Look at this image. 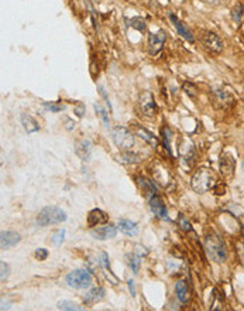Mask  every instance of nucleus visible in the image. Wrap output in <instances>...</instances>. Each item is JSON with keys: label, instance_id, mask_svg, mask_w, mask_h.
<instances>
[{"label": "nucleus", "instance_id": "22", "mask_svg": "<svg viewBox=\"0 0 244 311\" xmlns=\"http://www.w3.org/2000/svg\"><path fill=\"white\" fill-rule=\"evenodd\" d=\"M91 143L87 140H82L78 141L75 146V152L76 154L79 156V159L83 160V161H89V157H91Z\"/></svg>", "mask_w": 244, "mask_h": 311}, {"label": "nucleus", "instance_id": "24", "mask_svg": "<svg viewBox=\"0 0 244 311\" xmlns=\"http://www.w3.org/2000/svg\"><path fill=\"white\" fill-rule=\"evenodd\" d=\"M116 160L122 164H134L139 161V156L136 153H131L130 150H126V152L120 153L119 156H116Z\"/></svg>", "mask_w": 244, "mask_h": 311}, {"label": "nucleus", "instance_id": "29", "mask_svg": "<svg viewBox=\"0 0 244 311\" xmlns=\"http://www.w3.org/2000/svg\"><path fill=\"white\" fill-rule=\"evenodd\" d=\"M161 133H163V140H164V146H165V149L168 150V153L171 154V144H169V141H171V137H172V132L169 130V128H163V130H161Z\"/></svg>", "mask_w": 244, "mask_h": 311}, {"label": "nucleus", "instance_id": "8", "mask_svg": "<svg viewBox=\"0 0 244 311\" xmlns=\"http://www.w3.org/2000/svg\"><path fill=\"white\" fill-rule=\"evenodd\" d=\"M219 170L226 180H232L236 173V159L232 153L225 152L219 159Z\"/></svg>", "mask_w": 244, "mask_h": 311}, {"label": "nucleus", "instance_id": "12", "mask_svg": "<svg viewBox=\"0 0 244 311\" xmlns=\"http://www.w3.org/2000/svg\"><path fill=\"white\" fill-rule=\"evenodd\" d=\"M91 234H92L93 238L98 239V241H106V239H112V238L116 236L117 228L115 225H112V223H103V226L92 229Z\"/></svg>", "mask_w": 244, "mask_h": 311}, {"label": "nucleus", "instance_id": "35", "mask_svg": "<svg viewBox=\"0 0 244 311\" xmlns=\"http://www.w3.org/2000/svg\"><path fill=\"white\" fill-rule=\"evenodd\" d=\"M34 256L37 260H46L47 258H48V251L47 249H44V247H38V249H35L34 252Z\"/></svg>", "mask_w": 244, "mask_h": 311}, {"label": "nucleus", "instance_id": "21", "mask_svg": "<svg viewBox=\"0 0 244 311\" xmlns=\"http://www.w3.org/2000/svg\"><path fill=\"white\" fill-rule=\"evenodd\" d=\"M175 293H176V297L180 300L181 303H188L191 296H189V287L184 280H180L175 284Z\"/></svg>", "mask_w": 244, "mask_h": 311}, {"label": "nucleus", "instance_id": "19", "mask_svg": "<svg viewBox=\"0 0 244 311\" xmlns=\"http://www.w3.org/2000/svg\"><path fill=\"white\" fill-rule=\"evenodd\" d=\"M117 228L119 231H122L123 234H126V235H137V232H139V226H137V223L133 222V221H130V219H120L119 223H117Z\"/></svg>", "mask_w": 244, "mask_h": 311}, {"label": "nucleus", "instance_id": "32", "mask_svg": "<svg viewBox=\"0 0 244 311\" xmlns=\"http://www.w3.org/2000/svg\"><path fill=\"white\" fill-rule=\"evenodd\" d=\"M127 263H128V266L133 269L134 273H137V272H139L140 263H141V258L137 256V255H133V256H130V258H128Z\"/></svg>", "mask_w": 244, "mask_h": 311}, {"label": "nucleus", "instance_id": "2", "mask_svg": "<svg viewBox=\"0 0 244 311\" xmlns=\"http://www.w3.org/2000/svg\"><path fill=\"white\" fill-rule=\"evenodd\" d=\"M215 176L210 171V169L202 167L193 173V176L191 178V187L195 193L205 194L208 193L209 190L215 187Z\"/></svg>", "mask_w": 244, "mask_h": 311}, {"label": "nucleus", "instance_id": "37", "mask_svg": "<svg viewBox=\"0 0 244 311\" xmlns=\"http://www.w3.org/2000/svg\"><path fill=\"white\" fill-rule=\"evenodd\" d=\"M100 263L103 264V267H105V269H107L109 272H110V263H109V258H107V255H106L105 252L100 253Z\"/></svg>", "mask_w": 244, "mask_h": 311}, {"label": "nucleus", "instance_id": "36", "mask_svg": "<svg viewBox=\"0 0 244 311\" xmlns=\"http://www.w3.org/2000/svg\"><path fill=\"white\" fill-rule=\"evenodd\" d=\"M0 267H2V276H0V279H2V282H5L7 277H9V266L6 264V262H3V260H2Z\"/></svg>", "mask_w": 244, "mask_h": 311}, {"label": "nucleus", "instance_id": "14", "mask_svg": "<svg viewBox=\"0 0 244 311\" xmlns=\"http://www.w3.org/2000/svg\"><path fill=\"white\" fill-rule=\"evenodd\" d=\"M20 241H21L20 235L17 232H13V231H3L2 235H0V246H2L3 251H7L10 247L16 246Z\"/></svg>", "mask_w": 244, "mask_h": 311}, {"label": "nucleus", "instance_id": "33", "mask_svg": "<svg viewBox=\"0 0 244 311\" xmlns=\"http://www.w3.org/2000/svg\"><path fill=\"white\" fill-rule=\"evenodd\" d=\"M178 225H180L182 231H185V232H192V225L189 223V221L182 215V214H181L180 218H178Z\"/></svg>", "mask_w": 244, "mask_h": 311}, {"label": "nucleus", "instance_id": "30", "mask_svg": "<svg viewBox=\"0 0 244 311\" xmlns=\"http://www.w3.org/2000/svg\"><path fill=\"white\" fill-rule=\"evenodd\" d=\"M128 24H130V26H131L133 29L139 30V31H144L145 27H147V24H145V22L141 17L131 18V20L128 22Z\"/></svg>", "mask_w": 244, "mask_h": 311}, {"label": "nucleus", "instance_id": "20", "mask_svg": "<svg viewBox=\"0 0 244 311\" xmlns=\"http://www.w3.org/2000/svg\"><path fill=\"white\" fill-rule=\"evenodd\" d=\"M21 123H23L24 130H26L27 133H35V132L40 130L38 122H37L31 115H29V113H23V115H21Z\"/></svg>", "mask_w": 244, "mask_h": 311}, {"label": "nucleus", "instance_id": "9", "mask_svg": "<svg viewBox=\"0 0 244 311\" xmlns=\"http://www.w3.org/2000/svg\"><path fill=\"white\" fill-rule=\"evenodd\" d=\"M139 106H140V111L143 112L144 116L151 118V116H154V115L157 113V109H158L157 102H156L154 95H152L150 91H144L143 94L140 95Z\"/></svg>", "mask_w": 244, "mask_h": 311}, {"label": "nucleus", "instance_id": "34", "mask_svg": "<svg viewBox=\"0 0 244 311\" xmlns=\"http://www.w3.org/2000/svg\"><path fill=\"white\" fill-rule=\"evenodd\" d=\"M44 108L48 109V111L55 112V113H57V112L64 111L65 109L64 105H61V103H55V102H51V103H44Z\"/></svg>", "mask_w": 244, "mask_h": 311}, {"label": "nucleus", "instance_id": "40", "mask_svg": "<svg viewBox=\"0 0 244 311\" xmlns=\"http://www.w3.org/2000/svg\"><path fill=\"white\" fill-rule=\"evenodd\" d=\"M128 288H130V294H131V296H136V288H134L133 280H128Z\"/></svg>", "mask_w": 244, "mask_h": 311}, {"label": "nucleus", "instance_id": "26", "mask_svg": "<svg viewBox=\"0 0 244 311\" xmlns=\"http://www.w3.org/2000/svg\"><path fill=\"white\" fill-rule=\"evenodd\" d=\"M58 307L59 310H68V311H79L82 310V307H79V305L76 304V303H74V301H68V300H64V301H59L58 303Z\"/></svg>", "mask_w": 244, "mask_h": 311}, {"label": "nucleus", "instance_id": "6", "mask_svg": "<svg viewBox=\"0 0 244 311\" xmlns=\"http://www.w3.org/2000/svg\"><path fill=\"white\" fill-rule=\"evenodd\" d=\"M212 100L217 109H226L230 105H233V102H234L233 89L230 87H221V88L213 89Z\"/></svg>", "mask_w": 244, "mask_h": 311}, {"label": "nucleus", "instance_id": "16", "mask_svg": "<svg viewBox=\"0 0 244 311\" xmlns=\"http://www.w3.org/2000/svg\"><path fill=\"white\" fill-rule=\"evenodd\" d=\"M137 184H139L141 193L144 194L148 200H150L151 197H154V195H157V185H156L151 180H148V178H145V177H139V178H137Z\"/></svg>", "mask_w": 244, "mask_h": 311}, {"label": "nucleus", "instance_id": "11", "mask_svg": "<svg viewBox=\"0 0 244 311\" xmlns=\"http://www.w3.org/2000/svg\"><path fill=\"white\" fill-rule=\"evenodd\" d=\"M165 40H167V34L163 30H160L154 34H150V37H148V53L151 55H157L163 50Z\"/></svg>", "mask_w": 244, "mask_h": 311}, {"label": "nucleus", "instance_id": "17", "mask_svg": "<svg viewBox=\"0 0 244 311\" xmlns=\"http://www.w3.org/2000/svg\"><path fill=\"white\" fill-rule=\"evenodd\" d=\"M169 18H171V22H172V24L175 26V29H176V31H178V34H181L185 40H188L189 43H193V35H192V33L189 31V29L186 27L185 24L181 22L180 18L176 17L175 14H172V13H169Z\"/></svg>", "mask_w": 244, "mask_h": 311}, {"label": "nucleus", "instance_id": "5", "mask_svg": "<svg viewBox=\"0 0 244 311\" xmlns=\"http://www.w3.org/2000/svg\"><path fill=\"white\" fill-rule=\"evenodd\" d=\"M112 140L115 143V146L119 147V150L126 152V150H131L134 146V136L126 128L122 126H116L112 130Z\"/></svg>", "mask_w": 244, "mask_h": 311}, {"label": "nucleus", "instance_id": "31", "mask_svg": "<svg viewBox=\"0 0 244 311\" xmlns=\"http://www.w3.org/2000/svg\"><path fill=\"white\" fill-rule=\"evenodd\" d=\"M243 13H244L243 6H241V5H236V6L233 7V10H232V18L238 24L240 22H241Z\"/></svg>", "mask_w": 244, "mask_h": 311}, {"label": "nucleus", "instance_id": "1", "mask_svg": "<svg viewBox=\"0 0 244 311\" xmlns=\"http://www.w3.org/2000/svg\"><path fill=\"white\" fill-rule=\"evenodd\" d=\"M205 251L212 262L215 263H225L227 259V249L225 242L217 234L210 232L205 238Z\"/></svg>", "mask_w": 244, "mask_h": 311}, {"label": "nucleus", "instance_id": "38", "mask_svg": "<svg viewBox=\"0 0 244 311\" xmlns=\"http://www.w3.org/2000/svg\"><path fill=\"white\" fill-rule=\"evenodd\" d=\"M215 194L216 195H223L225 191H226V187L225 185H220V184H215Z\"/></svg>", "mask_w": 244, "mask_h": 311}, {"label": "nucleus", "instance_id": "3", "mask_svg": "<svg viewBox=\"0 0 244 311\" xmlns=\"http://www.w3.org/2000/svg\"><path fill=\"white\" fill-rule=\"evenodd\" d=\"M66 221V214L61 208L55 205H50L42 208L40 214L37 215V223L40 226H48L54 223H61Z\"/></svg>", "mask_w": 244, "mask_h": 311}, {"label": "nucleus", "instance_id": "23", "mask_svg": "<svg viewBox=\"0 0 244 311\" xmlns=\"http://www.w3.org/2000/svg\"><path fill=\"white\" fill-rule=\"evenodd\" d=\"M136 130H137V135H139L143 140L147 141L150 146L158 147V139L152 135L151 132H148V130L144 129V128H139V126H137V129Z\"/></svg>", "mask_w": 244, "mask_h": 311}, {"label": "nucleus", "instance_id": "7", "mask_svg": "<svg viewBox=\"0 0 244 311\" xmlns=\"http://www.w3.org/2000/svg\"><path fill=\"white\" fill-rule=\"evenodd\" d=\"M201 43L209 53L215 54V55H220L223 51V42L213 31H205L204 34L201 35Z\"/></svg>", "mask_w": 244, "mask_h": 311}, {"label": "nucleus", "instance_id": "13", "mask_svg": "<svg viewBox=\"0 0 244 311\" xmlns=\"http://www.w3.org/2000/svg\"><path fill=\"white\" fill-rule=\"evenodd\" d=\"M150 210H151L152 214L157 215L158 218L165 219V221H168L169 219L168 212H167V206H165L163 198H161L158 194L150 198Z\"/></svg>", "mask_w": 244, "mask_h": 311}, {"label": "nucleus", "instance_id": "27", "mask_svg": "<svg viewBox=\"0 0 244 311\" xmlns=\"http://www.w3.org/2000/svg\"><path fill=\"white\" fill-rule=\"evenodd\" d=\"M182 89H184V92H185L191 99H196V96H198V88L193 85L192 82H184L182 85Z\"/></svg>", "mask_w": 244, "mask_h": 311}, {"label": "nucleus", "instance_id": "39", "mask_svg": "<svg viewBox=\"0 0 244 311\" xmlns=\"http://www.w3.org/2000/svg\"><path fill=\"white\" fill-rule=\"evenodd\" d=\"M75 112H76V115L81 118V116H83V113H85V106L82 105V103H78L75 108Z\"/></svg>", "mask_w": 244, "mask_h": 311}, {"label": "nucleus", "instance_id": "25", "mask_svg": "<svg viewBox=\"0 0 244 311\" xmlns=\"http://www.w3.org/2000/svg\"><path fill=\"white\" fill-rule=\"evenodd\" d=\"M93 108H95V112L98 113V116L100 118V120H102L103 126H105V128H109V123H110V122H109V116H107V112H106L105 109H103V108L99 105V103H95V105H93Z\"/></svg>", "mask_w": 244, "mask_h": 311}, {"label": "nucleus", "instance_id": "10", "mask_svg": "<svg viewBox=\"0 0 244 311\" xmlns=\"http://www.w3.org/2000/svg\"><path fill=\"white\" fill-rule=\"evenodd\" d=\"M178 153H180L181 161L188 167H192L193 161H195V157H196V150H195V146L192 144V141L184 139L181 141Z\"/></svg>", "mask_w": 244, "mask_h": 311}, {"label": "nucleus", "instance_id": "4", "mask_svg": "<svg viewBox=\"0 0 244 311\" xmlns=\"http://www.w3.org/2000/svg\"><path fill=\"white\" fill-rule=\"evenodd\" d=\"M65 280H66V284L70 287L76 288V290H82V288H87L92 284L93 277L87 270L76 269L70 272L66 275V277H65Z\"/></svg>", "mask_w": 244, "mask_h": 311}, {"label": "nucleus", "instance_id": "18", "mask_svg": "<svg viewBox=\"0 0 244 311\" xmlns=\"http://www.w3.org/2000/svg\"><path fill=\"white\" fill-rule=\"evenodd\" d=\"M105 299V288L103 287H95L89 290L85 296H83V303L85 304H95L100 300Z\"/></svg>", "mask_w": 244, "mask_h": 311}, {"label": "nucleus", "instance_id": "28", "mask_svg": "<svg viewBox=\"0 0 244 311\" xmlns=\"http://www.w3.org/2000/svg\"><path fill=\"white\" fill-rule=\"evenodd\" d=\"M65 239V231L64 229H59L57 232H54V235L51 236V243L54 246H61L62 242Z\"/></svg>", "mask_w": 244, "mask_h": 311}, {"label": "nucleus", "instance_id": "15", "mask_svg": "<svg viewBox=\"0 0 244 311\" xmlns=\"http://www.w3.org/2000/svg\"><path fill=\"white\" fill-rule=\"evenodd\" d=\"M109 215L103 212L99 208H95L92 211L87 214V226L89 228H95V226H99L102 223H107Z\"/></svg>", "mask_w": 244, "mask_h": 311}]
</instances>
